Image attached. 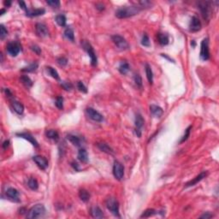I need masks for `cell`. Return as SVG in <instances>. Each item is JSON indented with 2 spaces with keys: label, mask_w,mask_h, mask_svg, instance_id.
I'll return each mask as SVG.
<instances>
[{
  "label": "cell",
  "mask_w": 219,
  "mask_h": 219,
  "mask_svg": "<svg viewBox=\"0 0 219 219\" xmlns=\"http://www.w3.org/2000/svg\"><path fill=\"white\" fill-rule=\"evenodd\" d=\"M46 213V208L42 204H37L34 205L27 214V218L35 219L43 217Z\"/></svg>",
  "instance_id": "cell-2"
},
{
  "label": "cell",
  "mask_w": 219,
  "mask_h": 219,
  "mask_svg": "<svg viewBox=\"0 0 219 219\" xmlns=\"http://www.w3.org/2000/svg\"><path fill=\"white\" fill-rule=\"evenodd\" d=\"M64 37L68 39L69 40L73 41L75 40V34H74V31L70 27H67L64 31Z\"/></svg>",
  "instance_id": "cell-33"
},
{
  "label": "cell",
  "mask_w": 219,
  "mask_h": 219,
  "mask_svg": "<svg viewBox=\"0 0 219 219\" xmlns=\"http://www.w3.org/2000/svg\"><path fill=\"white\" fill-rule=\"evenodd\" d=\"M5 9H2V10H1V13H0V15H4V13H5Z\"/></svg>",
  "instance_id": "cell-54"
},
{
  "label": "cell",
  "mask_w": 219,
  "mask_h": 219,
  "mask_svg": "<svg viewBox=\"0 0 219 219\" xmlns=\"http://www.w3.org/2000/svg\"><path fill=\"white\" fill-rule=\"evenodd\" d=\"M46 13L45 9H34V10H27L26 11V15L28 17H36L44 15Z\"/></svg>",
  "instance_id": "cell-18"
},
{
  "label": "cell",
  "mask_w": 219,
  "mask_h": 219,
  "mask_svg": "<svg viewBox=\"0 0 219 219\" xmlns=\"http://www.w3.org/2000/svg\"><path fill=\"white\" fill-rule=\"evenodd\" d=\"M213 217V215L211 214L210 212H206V213H205V214H203L202 216H200L201 218H205V219L211 218V217Z\"/></svg>",
  "instance_id": "cell-48"
},
{
  "label": "cell",
  "mask_w": 219,
  "mask_h": 219,
  "mask_svg": "<svg viewBox=\"0 0 219 219\" xmlns=\"http://www.w3.org/2000/svg\"><path fill=\"white\" fill-rule=\"evenodd\" d=\"M200 58L203 61H207L210 58V50H209V40L208 38H205L201 41L200 45Z\"/></svg>",
  "instance_id": "cell-6"
},
{
  "label": "cell",
  "mask_w": 219,
  "mask_h": 219,
  "mask_svg": "<svg viewBox=\"0 0 219 219\" xmlns=\"http://www.w3.org/2000/svg\"><path fill=\"white\" fill-rule=\"evenodd\" d=\"M90 214L92 217L94 218H102L104 217L102 210L100 209L98 206H93L90 210Z\"/></svg>",
  "instance_id": "cell-22"
},
{
  "label": "cell",
  "mask_w": 219,
  "mask_h": 219,
  "mask_svg": "<svg viewBox=\"0 0 219 219\" xmlns=\"http://www.w3.org/2000/svg\"><path fill=\"white\" fill-rule=\"evenodd\" d=\"M161 56H163V57H165V58H166V59H168V60H169V61H170V62H172V63H175V62H174L173 59H171V58H170V57H169V56H167V55H166V54H161Z\"/></svg>",
  "instance_id": "cell-52"
},
{
  "label": "cell",
  "mask_w": 219,
  "mask_h": 219,
  "mask_svg": "<svg viewBox=\"0 0 219 219\" xmlns=\"http://www.w3.org/2000/svg\"><path fill=\"white\" fill-rule=\"evenodd\" d=\"M6 196L7 198H9L10 200L12 201H15V202H20V199H19V192L14 188H10L7 189L6 191Z\"/></svg>",
  "instance_id": "cell-16"
},
{
  "label": "cell",
  "mask_w": 219,
  "mask_h": 219,
  "mask_svg": "<svg viewBox=\"0 0 219 219\" xmlns=\"http://www.w3.org/2000/svg\"><path fill=\"white\" fill-rule=\"evenodd\" d=\"M82 47H83V49L87 52L88 56H90V59H91V64H92V66L97 65L98 58L97 56H96V53H95L94 49H93V47L92 46V45H91L89 42H87V40H83L82 42Z\"/></svg>",
  "instance_id": "cell-3"
},
{
  "label": "cell",
  "mask_w": 219,
  "mask_h": 219,
  "mask_svg": "<svg viewBox=\"0 0 219 219\" xmlns=\"http://www.w3.org/2000/svg\"><path fill=\"white\" fill-rule=\"evenodd\" d=\"M33 160L34 161V163L38 165L39 168L41 169H46L48 167V161L46 160V158L42 157V156H34L33 157Z\"/></svg>",
  "instance_id": "cell-15"
},
{
  "label": "cell",
  "mask_w": 219,
  "mask_h": 219,
  "mask_svg": "<svg viewBox=\"0 0 219 219\" xmlns=\"http://www.w3.org/2000/svg\"><path fill=\"white\" fill-rule=\"evenodd\" d=\"M158 43L161 45V46H167L169 42V35L167 34H164V33H158Z\"/></svg>",
  "instance_id": "cell-21"
},
{
  "label": "cell",
  "mask_w": 219,
  "mask_h": 219,
  "mask_svg": "<svg viewBox=\"0 0 219 219\" xmlns=\"http://www.w3.org/2000/svg\"><path fill=\"white\" fill-rule=\"evenodd\" d=\"M198 8L201 12V15L205 20L208 21L211 15V7L210 2H199L198 4Z\"/></svg>",
  "instance_id": "cell-5"
},
{
  "label": "cell",
  "mask_w": 219,
  "mask_h": 219,
  "mask_svg": "<svg viewBox=\"0 0 219 219\" xmlns=\"http://www.w3.org/2000/svg\"><path fill=\"white\" fill-rule=\"evenodd\" d=\"M129 69H130L129 64L127 63H126V62H123V63H122L120 64V66L118 68V70L122 75H126L127 72L129 71Z\"/></svg>",
  "instance_id": "cell-31"
},
{
  "label": "cell",
  "mask_w": 219,
  "mask_h": 219,
  "mask_svg": "<svg viewBox=\"0 0 219 219\" xmlns=\"http://www.w3.org/2000/svg\"><path fill=\"white\" fill-rule=\"evenodd\" d=\"M38 69V63H33L29 64L28 66L24 67L21 69V72H25V73H31V72H34Z\"/></svg>",
  "instance_id": "cell-28"
},
{
  "label": "cell",
  "mask_w": 219,
  "mask_h": 219,
  "mask_svg": "<svg viewBox=\"0 0 219 219\" xmlns=\"http://www.w3.org/2000/svg\"><path fill=\"white\" fill-rule=\"evenodd\" d=\"M21 83L27 87H31L33 86V81L30 79V77L27 76H22L20 78Z\"/></svg>",
  "instance_id": "cell-32"
},
{
  "label": "cell",
  "mask_w": 219,
  "mask_h": 219,
  "mask_svg": "<svg viewBox=\"0 0 219 219\" xmlns=\"http://www.w3.org/2000/svg\"><path fill=\"white\" fill-rule=\"evenodd\" d=\"M4 5H5V6H6V7H9V6L11 5V2H10V1H5V2H4Z\"/></svg>",
  "instance_id": "cell-53"
},
{
  "label": "cell",
  "mask_w": 219,
  "mask_h": 219,
  "mask_svg": "<svg viewBox=\"0 0 219 219\" xmlns=\"http://www.w3.org/2000/svg\"><path fill=\"white\" fill-rule=\"evenodd\" d=\"M55 105L59 110H63V98L61 97V96L56 98Z\"/></svg>",
  "instance_id": "cell-39"
},
{
  "label": "cell",
  "mask_w": 219,
  "mask_h": 219,
  "mask_svg": "<svg viewBox=\"0 0 219 219\" xmlns=\"http://www.w3.org/2000/svg\"><path fill=\"white\" fill-rule=\"evenodd\" d=\"M86 113L89 117V118H91L92 120L95 121V122H102L104 120V117H103L102 115L98 111H97L96 110H94L93 108H87L86 110Z\"/></svg>",
  "instance_id": "cell-10"
},
{
  "label": "cell",
  "mask_w": 219,
  "mask_h": 219,
  "mask_svg": "<svg viewBox=\"0 0 219 219\" xmlns=\"http://www.w3.org/2000/svg\"><path fill=\"white\" fill-rule=\"evenodd\" d=\"M21 51V46L16 41L10 42L7 45V51L11 56H16Z\"/></svg>",
  "instance_id": "cell-9"
},
{
  "label": "cell",
  "mask_w": 219,
  "mask_h": 219,
  "mask_svg": "<svg viewBox=\"0 0 219 219\" xmlns=\"http://www.w3.org/2000/svg\"><path fill=\"white\" fill-rule=\"evenodd\" d=\"M67 139H68V140H69L76 147H81L82 145V140L78 137V136H76V135H74V134H67Z\"/></svg>",
  "instance_id": "cell-23"
},
{
  "label": "cell",
  "mask_w": 219,
  "mask_h": 219,
  "mask_svg": "<svg viewBox=\"0 0 219 219\" xmlns=\"http://www.w3.org/2000/svg\"><path fill=\"white\" fill-rule=\"evenodd\" d=\"M150 112L152 113L153 117H161L163 114V109L158 106V105H152L150 106Z\"/></svg>",
  "instance_id": "cell-20"
},
{
  "label": "cell",
  "mask_w": 219,
  "mask_h": 219,
  "mask_svg": "<svg viewBox=\"0 0 219 219\" xmlns=\"http://www.w3.org/2000/svg\"><path fill=\"white\" fill-rule=\"evenodd\" d=\"M112 41L114 42V44L121 50H127L129 48V45L127 42V40L122 37V36L116 34V35H113L111 37Z\"/></svg>",
  "instance_id": "cell-7"
},
{
  "label": "cell",
  "mask_w": 219,
  "mask_h": 219,
  "mask_svg": "<svg viewBox=\"0 0 219 219\" xmlns=\"http://www.w3.org/2000/svg\"><path fill=\"white\" fill-rule=\"evenodd\" d=\"M9 144H10V140H5V142L3 143V148L6 149V148L9 147Z\"/></svg>",
  "instance_id": "cell-50"
},
{
  "label": "cell",
  "mask_w": 219,
  "mask_h": 219,
  "mask_svg": "<svg viewBox=\"0 0 219 219\" xmlns=\"http://www.w3.org/2000/svg\"><path fill=\"white\" fill-rule=\"evenodd\" d=\"M46 69H47V71L49 72V75H50L51 77H53L55 80H57V81H58V80L60 79L59 75H58V73H57V71H56L55 69H53V68L51 66L46 67Z\"/></svg>",
  "instance_id": "cell-35"
},
{
  "label": "cell",
  "mask_w": 219,
  "mask_h": 219,
  "mask_svg": "<svg viewBox=\"0 0 219 219\" xmlns=\"http://www.w3.org/2000/svg\"><path fill=\"white\" fill-rule=\"evenodd\" d=\"M146 75H147V77L148 82L150 84H153V70H152V68L151 66L147 63L146 64Z\"/></svg>",
  "instance_id": "cell-29"
},
{
  "label": "cell",
  "mask_w": 219,
  "mask_h": 219,
  "mask_svg": "<svg viewBox=\"0 0 219 219\" xmlns=\"http://www.w3.org/2000/svg\"><path fill=\"white\" fill-rule=\"evenodd\" d=\"M113 175L115 176V178L121 181L123 178L124 176V167L122 163L118 161H115L114 162V165H113Z\"/></svg>",
  "instance_id": "cell-8"
},
{
  "label": "cell",
  "mask_w": 219,
  "mask_h": 219,
  "mask_svg": "<svg viewBox=\"0 0 219 219\" xmlns=\"http://www.w3.org/2000/svg\"><path fill=\"white\" fill-rule=\"evenodd\" d=\"M11 106L13 108V110L15 111L18 115H22L24 112V106L21 103L16 101L15 99H13L11 101Z\"/></svg>",
  "instance_id": "cell-19"
},
{
  "label": "cell",
  "mask_w": 219,
  "mask_h": 219,
  "mask_svg": "<svg viewBox=\"0 0 219 219\" xmlns=\"http://www.w3.org/2000/svg\"><path fill=\"white\" fill-rule=\"evenodd\" d=\"M46 3L52 8H58L60 6V2L58 0H49V1H46Z\"/></svg>",
  "instance_id": "cell-42"
},
{
  "label": "cell",
  "mask_w": 219,
  "mask_h": 219,
  "mask_svg": "<svg viewBox=\"0 0 219 219\" xmlns=\"http://www.w3.org/2000/svg\"><path fill=\"white\" fill-rule=\"evenodd\" d=\"M139 5H140V7H143V8H149V7H151L152 6V3L150 2V1H140V2H139Z\"/></svg>",
  "instance_id": "cell-46"
},
{
  "label": "cell",
  "mask_w": 219,
  "mask_h": 219,
  "mask_svg": "<svg viewBox=\"0 0 219 219\" xmlns=\"http://www.w3.org/2000/svg\"><path fill=\"white\" fill-rule=\"evenodd\" d=\"M201 29V22L197 16H193L189 23V30L191 32H198Z\"/></svg>",
  "instance_id": "cell-14"
},
{
  "label": "cell",
  "mask_w": 219,
  "mask_h": 219,
  "mask_svg": "<svg viewBox=\"0 0 219 219\" xmlns=\"http://www.w3.org/2000/svg\"><path fill=\"white\" fill-rule=\"evenodd\" d=\"M46 137L51 139V140H53L55 141H57L58 139H59V134L58 133L56 132V130H53V129H50L48 131H46Z\"/></svg>",
  "instance_id": "cell-27"
},
{
  "label": "cell",
  "mask_w": 219,
  "mask_h": 219,
  "mask_svg": "<svg viewBox=\"0 0 219 219\" xmlns=\"http://www.w3.org/2000/svg\"><path fill=\"white\" fill-rule=\"evenodd\" d=\"M56 22L60 27H65L66 26V17L64 15H57L56 16Z\"/></svg>",
  "instance_id": "cell-34"
},
{
  "label": "cell",
  "mask_w": 219,
  "mask_h": 219,
  "mask_svg": "<svg viewBox=\"0 0 219 219\" xmlns=\"http://www.w3.org/2000/svg\"><path fill=\"white\" fill-rule=\"evenodd\" d=\"M35 31L36 34L41 37V38H45L46 36H48L49 32H48V28L44 23H37L35 25Z\"/></svg>",
  "instance_id": "cell-12"
},
{
  "label": "cell",
  "mask_w": 219,
  "mask_h": 219,
  "mask_svg": "<svg viewBox=\"0 0 219 219\" xmlns=\"http://www.w3.org/2000/svg\"><path fill=\"white\" fill-rule=\"evenodd\" d=\"M141 45L146 47H149L151 46V43H150V40H149V37L147 34L142 37V40H141Z\"/></svg>",
  "instance_id": "cell-43"
},
{
  "label": "cell",
  "mask_w": 219,
  "mask_h": 219,
  "mask_svg": "<svg viewBox=\"0 0 219 219\" xmlns=\"http://www.w3.org/2000/svg\"><path fill=\"white\" fill-rule=\"evenodd\" d=\"M18 4H19V5H20V7L22 9V10H27V5H26V4L23 2V1H19L18 2Z\"/></svg>",
  "instance_id": "cell-49"
},
{
  "label": "cell",
  "mask_w": 219,
  "mask_h": 219,
  "mask_svg": "<svg viewBox=\"0 0 219 219\" xmlns=\"http://www.w3.org/2000/svg\"><path fill=\"white\" fill-rule=\"evenodd\" d=\"M31 50L33 51H34L37 55H40L41 54V49L38 46H36V45L31 46Z\"/></svg>",
  "instance_id": "cell-47"
},
{
  "label": "cell",
  "mask_w": 219,
  "mask_h": 219,
  "mask_svg": "<svg viewBox=\"0 0 219 219\" xmlns=\"http://www.w3.org/2000/svg\"><path fill=\"white\" fill-rule=\"evenodd\" d=\"M97 147H98V149H99L100 151H102L103 153H107V154H113V153H114L113 149L110 147L106 143H104V142L98 143Z\"/></svg>",
  "instance_id": "cell-24"
},
{
  "label": "cell",
  "mask_w": 219,
  "mask_h": 219,
  "mask_svg": "<svg viewBox=\"0 0 219 219\" xmlns=\"http://www.w3.org/2000/svg\"><path fill=\"white\" fill-rule=\"evenodd\" d=\"M191 129H192V126L190 125L186 130H185V133H184V135L182 136V140H180V144H182V143H183L185 142L188 139L189 137V135H190V132H191Z\"/></svg>",
  "instance_id": "cell-37"
},
{
  "label": "cell",
  "mask_w": 219,
  "mask_h": 219,
  "mask_svg": "<svg viewBox=\"0 0 219 219\" xmlns=\"http://www.w3.org/2000/svg\"><path fill=\"white\" fill-rule=\"evenodd\" d=\"M134 81L135 82V84L137 85V87H142V78L139 75V74H135L134 76Z\"/></svg>",
  "instance_id": "cell-38"
},
{
  "label": "cell",
  "mask_w": 219,
  "mask_h": 219,
  "mask_svg": "<svg viewBox=\"0 0 219 219\" xmlns=\"http://www.w3.org/2000/svg\"><path fill=\"white\" fill-rule=\"evenodd\" d=\"M140 11L141 8L140 6H122L116 11V16L119 19H124L137 15Z\"/></svg>",
  "instance_id": "cell-1"
},
{
  "label": "cell",
  "mask_w": 219,
  "mask_h": 219,
  "mask_svg": "<svg viewBox=\"0 0 219 219\" xmlns=\"http://www.w3.org/2000/svg\"><path fill=\"white\" fill-rule=\"evenodd\" d=\"M135 133H136V135L138 137H140L141 136V128L144 126V118L140 114H137L136 117H135Z\"/></svg>",
  "instance_id": "cell-11"
},
{
  "label": "cell",
  "mask_w": 219,
  "mask_h": 219,
  "mask_svg": "<svg viewBox=\"0 0 219 219\" xmlns=\"http://www.w3.org/2000/svg\"><path fill=\"white\" fill-rule=\"evenodd\" d=\"M7 35H8V31L5 28V26L0 25V39L4 40Z\"/></svg>",
  "instance_id": "cell-40"
},
{
  "label": "cell",
  "mask_w": 219,
  "mask_h": 219,
  "mask_svg": "<svg viewBox=\"0 0 219 219\" xmlns=\"http://www.w3.org/2000/svg\"><path fill=\"white\" fill-rule=\"evenodd\" d=\"M106 207L107 209L111 212L114 216L117 217H120V213H119V203L116 198L110 197L106 200Z\"/></svg>",
  "instance_id": "cell-4"
},
{
  "label": "cell",
  "mask_w": 219,
  "mask_h": 219,
  "mask_svg": "<svg viewBox=\"0 0 219 219\" xmlns=\"http://www.w3.org/2000/svg\"><path fill=\"white\" fill-rule=\"evenodd\" d=\"M5 93H6V95H7V97L8 98L12 97V93L10 92V91L9 90V89H8V88H7V89H5Z\"/></svg>",
  "instance_id": "cell-51"
},
{
  "label": "cell",
  "mask_w": 219,
  "mask_h": 219,
  "mask_svg": "<svg viewBox=\"0 0 219 219\" xmlns=\"http://www.w3.org/2000/svg\"><path fill=\"white\" fill-rule=\"evenodd\" d=\"M79 197L83 202H87L90 199V194L86 189H81L79 191Z\"/></svg>",
  "instance_id": "cell-26"
},
{
  "label": "cell",
  "mask_w": 219,
  "mask_h": 219,
  "mask_svg": "<svg viewBox=\"0 0 219 219\" xmlns=\"http://www.w3.org/2000/svg\"><path fill=\"white\" fill-rule=\"evenodd\" d=\"M16 136H18V137L20 138H23V139H25L27 140V141H29V142L34 147H39V143L38 141L36 140V139L31 134L29 133H17L16 134Z\"/></svg>",
  "instance_id": "cell-13"
},
{
  "label": "cell",
  "mask_w": 219,
  "mask_h": 219,
  "mask_svg": "<svg viewBox=\"0 0 219 219\" xmlns=\"http://www.w3.org/2000/svg\"><path fill=\"white\" fill-rule=\"evenodd\" d=\"M27 186H28L29 188L32 189V190H34V191H36L37 189L39 188V183H38V181H37L35 178H33V177L29 178L28 182H27Z\"/></svg>",
  "instance_id": "cell-30"
},
{
  "label": "cell",
  "mask_w": 219,
  "mask_h": 219,
  "mask_svg": "<svg viewBox=\"0 0 219 219\" xmlns=\"http://www.w3.org/2000/svg\"><path fill=\"white\" fill-rule=\"evenodd\" d=\"M77 88L81 91V92H84V93H87V87L83 84L82 82H77Z\"/></svg>",
  "instance_id": "cell-44"
},
{
  "label": "cell",
  "mask_w": 219,
  "mask_h": 219,
  "mask_svg": "<svg viewBox=\"0 0 219 219\" xmlns=\"http://www.w3.org/2000/svg\"><path fill=\"white\" fill-rule=\"evenodd\" d=\"M61 87L64 89V90H66V91H70L72 88H73V85H72L70 82H61Z\"/></svg>",
  "instance_id": "cell-41"
},
{
  "label": "cell",
  "mask_w": 219,
  "mask_h": 219,
  "mask_svg": "<svg viewBox=\"0 0 219 219\" xmlns=\"http://www.w3.org/2000/svg\"><path fill=\"white\" fill-rule=\"evenodd\" d=\"M77 157H78V159L82 163H87V161H88V155H87V151L84 148H82L79 150Z\"/></svg>",
  "instance_id": "cell-25"
},
{
  "label": "cell",
  "mask_w": 219,
  "mask_h": 219,
  "mask_svg": "<svg viewBox=\"0 0 219 219\" xmlns=\"http://www.w3.org/2000/svg\"><path fill=\"white\" fill-rule=\"evenodd\" d=\"M56 61H57V63H58L60 66H65V65H67V63H68V59H67L66 57H64V56H60V57H58V58L56 59Z\"/></svg>",
  "instance_id": "cell-45"
},
{
  "label": "cell",
  "mask_w": 219,
  "mask_h": 219,
  "mask_svg": "<svg viewBox=\"0 0 219 219\" xmlns=\"http://www.w3.org/2000/svg\"><path fill=\"white\" fill-rule=\"evenodd\" d=\"M207 175H208V173L205 172V171L201 172V173L199 174L196 177H194L193 180L189 181L188 182H187V183L185 184V188H189V187H193L194 185H196V184L198 183V182H199L200 181H202L203 179L205 178V177L207 176Z\"/></svg>",
  "instance_id": "cell-17"
},
{
  "label": "cell",
  "mask_w": 219,
  "mask_h": 219,
  "mask_svg": "<svg viewBox=\"0 0 219 219\" xmlns=\"http://www.w3.org/2000/svg\"><path fill=\"white\" fill-rule=\"evenodd\" d=\"M156 213H157V211L154 209H147L143 212L142 215L140 216V217H145V218L150 217H153V215H155Z\"/></svg>",
  "instance_id": "cell-36"
}]
</instances>
